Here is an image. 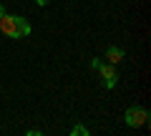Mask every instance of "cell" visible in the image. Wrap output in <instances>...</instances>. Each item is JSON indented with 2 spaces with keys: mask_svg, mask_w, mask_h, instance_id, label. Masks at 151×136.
<instances>
[{
  "mask_svg": "<svg viewBox=\"0 0 151 136\" xmlns=\"http://www.w3.org/2000/svg\"><path fill=\"white\" fill-rule=\"evenodd\" d=\"M38 5L43 8V5H48V0H38Z\"/></svg>",
  "mask_w": 151,
  "mask_h": 136,
  "instance_id": "obj_7",
  "label": "cell"
},
{
  "mask_svg": "<svg viewBox=\"0 0 151 136\" xmlns=\"http://www.w3.org/2000/svg\"><path fill=\"white\" fill-rule=\"evenodd\" d=\"M151 119L149 109H144V106H131V109H126L124 114V121L126 126H131V129H141V126H146Z\"/></svg>",
  "mask_w": 151,
  "mask_h": 136,
  "instance_id": "obj_2",
  "label": "cell"
},
{
  "mask_svg": "<svg viewBox=\"0 0 151 136\" xmlns=\"http://www.w3.org/2000/svg\"><path fill=\"white\" fill-rule=\"evenodd\" d=\"M0 30H3V35H8V38H25V35H30V23H28V18L23 15H3L0 18Z\"/></svg>",
  "mask_w": 151,
  "mask_h": 136,
  "instance_id": "obj_1",
  "label": "cell"
},
{
  "mask_svg": "<svg viewBox=\"0 0 151 136\" xmlns=\"http://www.w3.org/2000/svg\"><path fill=\"white\" fill-rule=\"evenodd\" d=\"M88 134H91V131H88L83 124H76L73 129H70V136H88Z\"/></svg>",
  "mask_w": 151,
  "mask_h": 136,
  "instance_id": "obj_5",
  "label": "cell"
},
{
  "mask_svg": "<svg viewBox=\"0 0 151 136\" xmlns=\"http://www.w3.org/2000/svg\"><path fill=\"white\" fill-rule=\"evenodd\" d=\"M101 63H103L101 58H93V60H91V68H93V71H98V65H101Z\"/></svg>",
  "mask_w": 151,
  "mask_h": 136,
  "instance_id": "obj_6",
  "label": "cell"
},
{
  "mask_svg": "<svg viewBox=\"0 0 151 136\" xmlns=\"http://www.w3.org/2000/svg\"><path fill=\"white\" fill-rule=\"evenodd\" d=\"M98 73H101V78H103V88H116V83H119V73H116V65L113 63H106L103 60L101 65H98Z\"/></svg>",
  "mask_w": 151,
  "mask_h": 136,
  "instance_id": "obj_3",
  "label": "cell"
},
{
  "mask_svg": "<svg viewBox=\"0 0 151 136\" xmlns=\"http://www.w3.org/2000/svg\"><path fill=\"white\" fill-rule=\"evenodd\" d=\"M124 58H126V50L124 48H119V45H108V48H106V63L119 65Z\"/></svg>",
  "mask_w": 151,
  "mask_h": 136,
  "instance_id": "obj_4",
  "label": "cell"
},
{
  "mask_svg": "<svg viewBox=\"0 0 151 136\" xmlns=\"http://www.w3.org/2000/svg\"><path fill=\"white\" fill-rule=\"evenodd\" d=\"M3 15H5V8H3V3H0V18H3Z\"/></svg>",
  "mask_w": 151,
  "mask_h": 136,
  "instance_id": "obj_8",
  "label": "cell"
}]
</instances>
